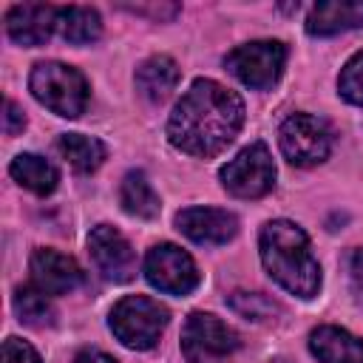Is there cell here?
Here are the masks:
<instances>
[{
	"label": "cell",
	"mask_w": 363,
	"mask_h": 363,
	"mask_svg": "<svg viewBox=\"0 0 363 363\" xmlns=\"http://www.w3.org/2000/svg\"><path fill=\"white\" fill-rule=\"evenodd\" d=\"M0 357H3V363H43L40 354H37V349L31 343L14 337V335L3 340V354Z\"/></svg>",
	"instance_id": "cell-24"
},
{
	"label": "cell",
	"mask_w": 363,
	"mask_h": 363,
	"mask_svg": "<svg viewBox=\"0 0 363 363\" xmlns=\"http://www.w3.org/2000/svg\"><path fill=\"white\" fill-rule=\"evenodd\" d=\"M9 173H11V179H14L20 187H26V190H31V193H37V196L54 193V187H57V182H60L57 167H54L48 159L37 156V153H17V156L11 159V164H9Z\"/></svg>",
	"instance_id": "cell-18"
},
{
	"label": "cell",
	"mask_w": 363,
	"mask_h": 363,
	"mask_svg": "<svg viewBox=\"0 0 363 363\" xmlns=\"http://www.w3.org/2000/svg\"><path fill=\"white\" fill-rule=\"evenodd\" d=\"M337 91H340V96H343L346 102L363 105V51L352 54L349 62L340 68Z\"/></svg>",
	"instance_id": "cell-23"
},
{
	"label": "cell",
	"mask_w": 363,
	"mask_h": 363,
	"mask_svg": "<svg viewBox=\"0 0 363 363\" xmlns=\"http://www.w3.org/2000/svg\"><path fill=\"white\" fill-rule=\"evenodd\" d=\"M309 349L318 357V363H363V337L340 326L312 329Z\"/></svg>",
	"instance_id": "cell-15"
},
{
	"label": "cell",
	"mask_w": 363,
	"mask_h": 363,
	"mask_svg": "<svg viewBox=\"0 0 363 363\" xmlns=\"http://www.w3.org/2000/svg\"><path fill=\"white\" fill-rule=\"evenodd\" d=\"M170 320V312L164 303L147 298V295H125L113 303L108 315V326L116 335V340L128 349H153Z\"/></svg>",
	"instance_id": "cell-4"
},
{
	"label": "cell",
	"mask_w": 363,
	"mask_h": 363,
	"mask_svg": "<svg viewBox=\"0 0 363 363\" xmlns=\"http://www.w3.org/2000/svg\"><path fill=\"white\" fill-rule=\"evenodd\" d=\"M346 272H349V289H352L354 301L363 306V247H357V250L349 252Z\"/></svg>",
	"instance_id": "cell-25"
},
{
	"label": "cell",
	"mask_w": 363,
	"mask_h": 363,
	"mask_svg": "<svg viewBox=\"0 0 363 363\" xmlns=\"http://www.w3.org/2000/svg\"><path fill=\"white\" fill-rule=\"evenodd\" d=\"M227 71L244 82L247 88L255 91H267L272 88L286 65V45L281 40H252L244 45H235L227 57H224Z\"/></svg>",
	"instance_id": "cell-7"
},
{
	"label": "cell",
	"mask_w": 363,
	"mask_h": 363,
	"mask_svg": "<svg viewBox=\"0 0 363 363\" xmlns=\"http://www.w3.org/2000/svg\"><path fill=\"white\" fill-rule=\"evenodd\" d=\"M145 278L153 289L167 295H187L199 286L196 261L176 244H153L145 255Z\"/></svg>",
	"instance_id": "cell-9"
},
{
	"label": "cell",
	"mask_w": 363,
	"mask_h": 363,
	"mask_svg": "<svg viewBox=\"0 0 363 363\" xmlns=\"http://www.w3.org/2000/svg\"><path fill=\"white\" fill-rule=\"evenodd\" d=\"M14 312H17V318H20L23 323L37 326V329L54 323V306H51V301H48V295L40 292L34 284L20 286V289L14 292Z\"/></svg>",
	"instance_id": "cell-21"
},
{
	"label": "cell",
	"mask_w": 363,
	"mask_h": 363,
	"mask_svg": "<svg viewBox=\"0 0 363 363\" xmlns=\"http://www.w3.org/2000/svg\"><path fill=\"white\" fill-rule=\"evenodd\" d=\"M363 26V0H320L306 17V31L312 37H335Z\"/></svg>",
	"instance_id": "cell-14"
},
{
	"label": "cell",
	"mask_w": 363,
	"mask_h": 363,
	"mask_svg": "<svg viewBox=\"0 0 363 363\" xmlns=\"http://www.w3.org/2000/svg\"><path fill=\"white\" fill-rule=\"evenodd\" d=\"M179 65H176V60L173 57H167V54H156V57H147L139 68H136V91L147 99V102H153V105H159V102H164L173 91H176V85H179Z\"/></svg>",
	"instance_id": "cell-16"
},
{
	"label": "cell",
	"mask_w": 363,
	"mask_h": 363,
	"mask_svg": "<svg viewBox=\"0 0 363 363\" xmlns=\"http://www.w3.org/2000/svg\"><path fill=\"white\" fill-rule=\"evenodd\" d=\"M57 150L77 173H94L108 156L105 142L96 136H85V133H62L57 139Z\"/></svg>",
	"instance_id": "cell-20"
},
{
	"label": "cell",
	"mask_w": 363,
	"mask_h": 363,
	"mask_svg": "<svg viewBox=\"0 0 363 363\" xmlns=\"http://www.w3.org/2000/svg\"><path fill=\"white\" fill-rule=\"evenodd\" d=\"M244 125V102L216 79H196L167 119V139L190 156L221 153Z\"/></svg>",
	"instance_id": "cell-1"
},
{
	"label": "cell",
	"mask_w": 363,
	"mask_h": 363,
	"mask_svg": "<svg viewBox=\"0 0 363 363\" xmlns=\"http://www.w3.org/2000/svg\"><path fill=\"white\" fill-rule=\"evenodd\" d=\"M28 272H31V284L40 292H45L48 298L68 295L82 284V267L71 255L51 250V247H40L31 252Z\"/></svg>",
	"instance_id": "cell-11"
},
{
	"label": "cell",
	"mask_w": 363,
	"mask_h": 363,
	"mask_svg": "<svg viewBox=\"0 0 363 363\" xmlns=\"http://www.w3.org/2000/svg\"><path fill=\"white\" fill-rule=\"evenodd\" d=\"M224 190L235 199H261L275 187V162L264 142H252L218 173Z\"/></svg>",
	"instance_id": "cell-8"
},
{
	"label": "cell",
	"mask_w": 363,
	"mask_h": 363,
	"mask_svg": "<svg viewBox=\"0 0 363 363\" xmlns=\"http://www.w3.org/2000/svg\"><path fill=\"white\" fill-rule=\"evenodd\" d=\"M230 309L238 312L247 320H267L278 312V303L261 292H233L230 295Z\"/></svg>",
	"instance_id": "cell-22"
},
{
	"label": "cell",
	"mask_w": 363,
	"mask_h": 363,
	"mask_svg": "<svg viewBox=\"0 0 363 363\" xmlns=\"http://www.w3.org/2000/svg\"><path fill=\"white\" fill-rule=\"evenodd\" d=\"M176 227L193 244L218 247V244H227L235 238L238 218L218 207H187V210L176 213Z\"/></svg>",
	"instance_id": "cell-12"
},
{
	"label": "cell",
	"mask_w": 363,
	"mask_h": 363,
	"mask_svg": "<svg viewBox=\"0 0 363 363\" xmlns=\"http://www.w3.org/2000/svg\"><path fill=\"white\" fill-rule=\"evenodd\" d=\"M57 31V6L48 3H17L6 11V34L17 45H43Z\"/></svg>",
	"instance_id": "cell-13"
},
{
	"label": "cell",
	"mask_w": 363,
	"mask_h": 363,
	"mask_svg": "<svg viewBox=\"0 0 363 363\" xmlns=\"http://www.w3.org/2000/svg\"><path fill=\"white\" fill-rule=\"evenodd\" d=\"M57 34L74 45H88L99 40L102 34L99 11L91 6H57Z\"/></svg>",
	"instance_id": "cell-17"
},
{
	"label": "cell",
	"mask_w": 363,
	"mask_h": 363,
	"mask_svg": "<svg viewBox=\"0 0 363 363\" xmlns=\"http://www.w3.org/2000/svg\"><path fill=\"white\" fill-rule=\"evenodd\" d=\"M26 128V113H23V108L14 102V99H6L3 102V133L6 136H14V133H20Z\"/></svg>",
	"instance_id": "cell-26"
},
{
	"label": "cell",
	"mask_w": 363,
	"mask_h": 363,
	"mask_svg": "<svg viewBox=\"0 0 363 363\" xmlns=\"http://www.w3.org/2000/svg\"><path fill=\"white\" fill-rule=\"evenodd\" d=\"M258 252L267 275L286 292L309 301L320 289V264L306 233L286 218H272L258 233Z\"/></svg>",
	"instance_id": "cell-2"
},
{
	"label": "cell",
	"mask_w": 363,
	"mask_h": 363,
	"mask_svg": "<svg viewBox=\"0 0 363 363\" xmlns=\"http://www.w3.org/2000/svg\"><path fill=\"white\" fill-rule=\"evenodd\" d=\"M88 252H91V261H94V267L99 269V275L105 281L125 284L136 272V252H133V247L111 224H96L91 230V235H88Z\"/></svg>",
	"instance_id": "cell-10"
},
{
	"label": "cell",
	"mask_w": 363,
	"mask_h": 363,
	"mask_svg": "<svg viewBox=\"0 0 363 363\" xmlns=\"http://www.w3.org/2000/svg\"><path fill=\"white\" fill-rule=\"evenodd\" d=\"M332 128L315 113H292L278 128V147L295 167H315L332 153Z\"/></svg>",
	"instance_id": "cell-5"
},
{
	"label": "cell",
	"mask_w": 363,
	"mask_h": 363,
	"mask_svg": "<svg viewBox=\"0 0 363 363\" xmlns=\"http://www.w3.org/2000/svg\"><path fill=\"white\" fill-rule=\"evenodd\" d=\"M241 346L233 326L210 312H190L182 329V354L187 363H227Z\"/></svg>",
	"instance_id": "cell-6"
},
{
	"label": "cell",
	"mask_w": 363,
	"mask_h": 363,
	"mask_svg": "<svg viewBox=\"0 0 363 363\" xmlns=\"http://www.w3.org/2000/svg\"><path fill=\"white\" fill-rule=\"evenodd\" d=\"M28 88L40 105H45L51 113L65 116V119H77L79 113H85L88 96H91V88L82 71H77L74 65L57 62V60L37 62L31 68Z\"/></svg>",
	"instance_id": "cell-3"
},
{
	"label": "cell",
	"mask_w": 363,
	"mask_h": 363,
	"mask_svg": "<svg viewBox=\"0 0 363 363\" xmlns=\"http://www.w3.org/2000/svg\"><path fill=\"white\" fill-rule=\"evenodd\" d=\"M74 363H116L111 354H105V352H99V349H82L77 357H74Z\"/></svg>",
	"instance_id": "cell-28"
},
{
	"label": "cell",
	"mask_w": 363,
	"mask_h": 363,
	"mask_svg": "<svg viewBox=\"0 0 363 363\" xmlns=\"http://www.w3.org/2000/svg\"><path fill=\"white\" fill-rule=\"evenodd\" d=\"M119 204L128 216L133 218H156L162 210L159 193L153 190V184L147 182V176L142 170H130L125 173L122 184H119Z\"/></svg>",
	"instance_id": "cell-19"
},
{
	"label": "cell",
	"mask_w": 363,
	"mask_h": 363,
	"mask_svg": "<svg viewBox=\"0 0 363 363\" xmlns=\"http://www.w3.org/2000/svg\"><path fill=\"white\" fill-rule=\"evenodd\" d=\"M128 9L136 11V14H153L156 20H162V17H173V14L179 11L176 3H170V6H159V9H156V6H150V9H147V6H128Z\"/></svg>",
	"instance_id": "cell-27"
}]
</instances>
